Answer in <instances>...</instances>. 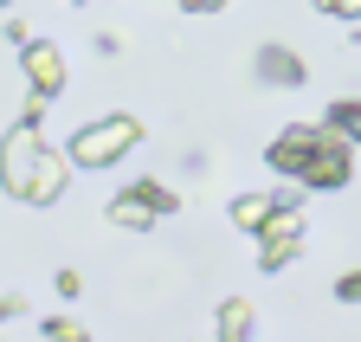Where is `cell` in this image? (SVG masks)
<instances>
[{
  "label": "cell",
  "instance_id": "cell-1",
  "mask_svg": "<svg viewBox=\"0 0 361 342\" xmlns=\"http://www.w3.org/2000/svg\"><path fill=\"white\" fill-rule=\"evenodd\" d=\"M7 188H13V200L52 207V200L65 194V155L45 149L32 130H20V123H13V136H7Z\"/></svg>",
  "mask_w": 361,
  "mask_h": 342
},
{
  "label": "cell",
  "instance_id": "cell-2",
  "mask_svg": "<svg viewBox=\"0 0 361 342\" xmlns=\"http://www.w3.org/2000/svg\"><path fill=\"white\" fill-rule=\"evenodd\" d=\"M135 142H142V123H135V116H104V123H84V130L71 136V161L78 168H110Z\"/></svg>",
  "mask_w": 361,
  "mask_h": 342
},
{
  "label": "cell",
  "instance_id": "cell-3",
  "mask_svg": "<svg viewBox=\"0 0 361 342\" xmlns=\"http://www.w3.org/2000/svg\"><path fill=\"white\" fill-rule=\"evenodd\" d=\"M348 175H355V149H348V136L329 123V130L316 136V149L303 155L297 181H303V188H348Z\"/></svg>",
  "mask_w": 361,
  "mask_h": 342
},
{
  "label": "cell",
  "instance_id": "cell-4",
  "mask_svg": "<svg viewBox=\"0 0 361 342\" xmlns=\"http://www.w3.org/2000/svg\"><path fill=\"white\" fill-rule=\"evenodd\" d=\"M297 245H303V207H278V213L258 226V265H264V271L290 265Z\"/></svg>",
  "mask_w": 361,
  "mask_h": 342
},
{
  "label": "cell",
  "instance_id": "cell-5",
  "mask_svg": "<svg viewBox=\"0 0 361 342\" xmlns=\"http://www.w3.org/2000/svg\"><path fill=\"white\" fill-rule=\"evenodd\" d=\"M168 207H174V194H168L161 181H142L135 194H116V200H110V220L129 226V233H149L155 213H168Z\"/></svg>",
  "mask_w": 361,
  "mask_h": 342
},
{
  "label": "cell",
  "instance_id": "cell-6",
  "mask_svg": "<svg viewBox=\"0 0 361 342\" xmlns=\"http://www.w3.org/2000/svg\"><path fill=\"white\" fill-rule=\"evenodd\" d=\"M20 71H26L32 91H45V97L65 91V59H59V46H45V39H20Z\"/></svg>",
  "mask_w": 361,
  "mask_h": 342
},
{
  "label": "cell",
  "instance_id": "cell-7",
  "mask_svg": "<svg viewBox=\"0 0 361 342\" xmlns=\"http://www.w3.org/2000/svg\"><path fill=\"white\" fill-rule=\"evenodd\" d=\"M316 136H323V130H284L278 142H271V168H278V175H297L303 155L316 149Z\"/></svg>",
  "mask_w": 361,
  "mask_h": 342
},
{
  "label": "cell",
  "instance_id": "cell-8",
  "mask_svg": "<svg viewBox=\"0 0 361 342\" xmlns=\"http://www.w3.org/2000/svg\"><path fill=\"white\" fill-rule=\"evenodd\" d=\"M258 78H271V84H303V59H290V52L271 46V52L258 59Z\"/></svg>",
  "mask_w": 361,
  "mask_h": 342
},
{
  "label": "cell",
  "instance_id": "cell-9",
  "mask_svg": "<svg viewBox=\"0 0 361 342\" xmlns=\"http://www.w3.org/2000/svg\"><path fill=\"white\" fill-rule=\"evenodd\" d=\"M271 213H278V207H271L264 194H239V200H233V226H245V233H258V226L271 220Z\"/></svg>",
  "mask_w": 361,
  "mask_h": 342
},
{
  "label": "cell",
  "instance_id": "cell-10",
  "mask_svg": "<svg viewBox=\"0 0 361 342\" xmlns=\"http://www.w3.org/2000/svg\"><path fill=\"white\" fill-rule=\"evenodd\" d=\"M219 336H226V342H239V336H252V310L239 304V297H233V304H219Z\"/></svg>",
  "mask_w": 361,
  "mask_h": 342
},
{
  "label": "cell",
  "instance_id": "cell-11",
  "mask_svg": "<svg viewBox=\"0 0 361 342\" xmlns=\"http://www.w3.org/2000/svg\"><path fill=\"white\" fill-rule=\"evenodd\" d=\"M329 123H336L342 136H355V142H361V97H342V104L329 110Z\"/></svg>",
  "mask_w": 361,
  "mask_h": 342
},
{
  "label": "cell",
  "instance_id": "cell-12",
  "mask_svg": "<svg viewBox=\"0 0 361 342\" xmlns=\"http://www.w3.org/2000/svg\"><path fill=\"white\" fill-rule=\"evenodd\" d=\"M336 297H342V304H361V271H342L336 278Z\"/></svg>",
  "mask_w": 361,
  "mask_h": 342
},
{
  "label": "cell",
  "instance_id": "cell-13",
  "mask_svg": "<svg viewBox=\"0 0 361 342\" xmlns=\"http://www.w3.org/2000/svg\"><path fill=\"white\" fill-rule=\"evenodd\" d=\"M45 336H52V342H84V329H78V323H65V317L45 323Z\"/></svg>",
  "mask_w": 361,
  "mask_h": 342
},
{
  "label": "cell",
  "instance_id": "cell-14",
  "mask_svg": "<svg viewBox=\"0 0 361 342\" xmlns=\"http://www.w3.org/2000/svg\"><path fill=\"white\" fill-rule=\"evenodd\" d=\"M323 13H336V20H361V0H316Z\"/></svg>",
  "mask_w": 361,
  "mask_h": 342
},
{
  "label": "cell",
  "instance_id": "cell-15",
  "mask_svg": "<svg viewBox=\"0 0 361 342\" xmlns=\"http://www.w3.org/2000/svg\"><path fill=\"white\" fill-rule=\"evenodd\" d=\"M188 13H213V7H226V0H180Z\"/></svg>",
  "mask_w": 361,
  "mask_h": 342
}]
</instances>
